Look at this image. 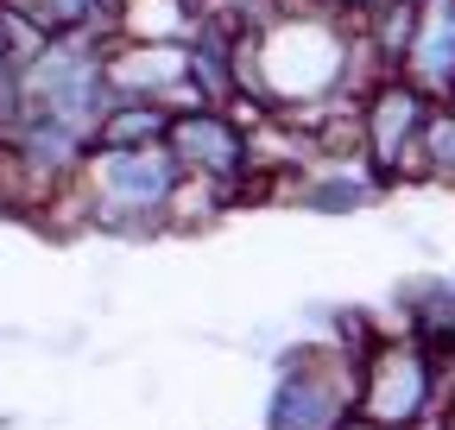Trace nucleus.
<instances>
[{
	"label": "nucleus",
	"instance_id": "obj_10",
	"mask_svg": "<svg viewBox=\"0 0 455 430\" xmlns=\"http://www.w3.org/2000/svg\"><path fill=\"white\" fill-rule=\"evenodd\" d=\"M235 203H241L235 184H215V178L184 171V184L171 190V203H164V235H203V228H215Z\"/></svg>",
	"mask_w": 455,
	"mask_h": 430
},
{
	"label": "nucleus",
	"instance_id": "obj_11",
	"mask_svg": "<svg viewBox=\"0 0 455 430\" xmlns=\"http://www.w3.org/2000/svg\"><path fill=\"white\" fill-rule=\"evenodd\" d=\"M405 184H455V101H430Z\"/></svg>",
	"mask_w": 455,
	"mask_h": 430
},
{
	"label": "nucleus",
	"instance_id": "obj_3",
	"mask_svg": "<svg viewBox=\"0 0 455 430\" xmlns=\"http://www.w3.org/2000/svg\"><path fill=\"white\" fill-rule=\"evenodd\" d=\"M449 367L411 336V330H386L367 354H361V393H355V418L379 424V430H424V418L443 399Z\"/></svg>",
	"mask_w": 455,
	"mask_h": 430
},
{
	"label": "nucleus",
	"instance_id": "obj_12",
	"mask_svg": "<svg viewBox=\"0 0 455 430\" xmlns=\"http://www.w3.org/2000/svg\"><path fill=\"white\" fill-rule=\"evenodd\" d=\"M361 38H367L379 70H405V51L418 38V0H379L367 13V26H361Z\"/></svg>",
	"mask_w": 455,
	"mask_h": 430
},
{
	"label": "nucleus",
	"instance_id": "obj_1",
	"mask_svg": "<svg viewBox=\"0 0 455 430\" xmlns=\"http://www.w3.org/2000/svg\"><path fill=\"white\" fill-rule=\"evenodd\" d=\"M76 184H83V203H89V235L152 241V235H164V203L184 184V165L171 158V146H146V152L89 146Z\"/></svg>",
	"mask_w": 455,
	"mask_h": 430
},
{
	"label": "nucleus",
	"instance_id": "obj_9",
	"mask_svg": "<svg viewBox=\"0 0 455 430\" xmlns=\"http://www.w3.org/2000/svg\"><path fill=\"white\" fill-rule=\"evenodd\" d=\"M203 26V0H121L114 38H158V44H190Z\"/></svg>",
	"mask_w": 455,
	"mask_h": 430
},
{
	"label": "nucleus",
	"instance_id": "obj_8",
	"mask_svg": "<svg viewBox=\"0 0 455 430\" xmlns=\"http://www.w3.org/2000/svg\"><path fill=\"white\" fill-rule=\"evenodd\" d=\"M171 108L158 101H140V95H114L108 101V115L95 121V146L108 152H146V146H164L171 139Z\"/></svg>",
	"mask_w": 455,
	"mask_h": 430
},
{
	"label": "nucleus",
	"instance_id": "obj_6",
	"mask_svg": "<svg viewBox=\"0 0 455 430\" xmlns=\"http://www.w3.org/2000/svg\"><path fill=\"white\" fill-rule=\"evenodd\" d=\"M101 70L114 95L164 101L178 83H190V44H158V38H114L101 51Z\"/></svg>",
	"mask_w": 455,
	"mask_h": 430
},
{
	"label": "nucleus",
	"instance_id": "obj_2",
	"mask_svg": "<svg viewBox=\"0 0 455 430\" xmlns=\"http://www.w3.org/2000/svg\"><path fill=\"white\" fill-rule=\"evenodd\" d=\"M361 393V361L335 336L304 342L278 361V380L266 399V430H348Z\"/></svg>",
	"mask_w": 455,
	"mask_h": 430
},
{
	"label": "nucleus",
	"instance_id": "obj_13",
	"mask_svg": "<svg viewBox=\"0 0 455 430\" xmlns=\"http://www.w3.org/2000/svg\"><path fill=\"white\" fill-rule=\"evenodd\" d=\"M348 430H379V424H361V418H355V424H348Z\"/></svg>",
	"mask_w": 455,
	"mask_h": 430
},
{
	"label": "nucleus",
	"instance_id": "obj_5",
	"mask_svg": "<svg viewBox=\"0 0 455 430\" xmlns=\"http://www.w3.org/2000/svg\"><path fill=\"white\" fill-rule=\"evenodd\" d=\"M171 158L196 178H215V184H235L241 203H247V184H253V139L221 115V108H196V115H178L171 121Z\"/></svg>",
	"mask_w": 455,
	"mask_h": 430
},
{
	"label": "nucleus",
	"instance_id": "obj_7",
	"mask_svg": "<svg viewBox=\"0 0 455 430\" xmlns=\"http://www.w3.org/2000/svg\"><path fill=\"white\" fill-rule=\"evenodd\" d=\"M398 76H411L430 101H455V0H418V38Z\"/></svg>",
	"mask_w": 455,
	"mask_h": 430
},
{
	"label": "nucleus",
	"instance_id": "obj_4",
	"mask_svg": "<svg viewBox=\"0 0 455 430\" xmlns=\"http://www.w3.org/2000/svg\"><path fill=\"white\" fill-rule=\"evenodd\" d=\"M424 115H430V95L411 83V76H379L367 95H361V127H367V165L392 184H405V165L418 152V133H424Z\"/></svg>",
	"mask_w": 455,
	"mask_h": 430
}]
</instances>
